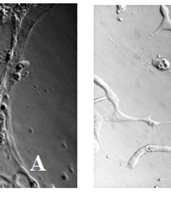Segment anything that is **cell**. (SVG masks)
Wrapping results in <instances>:
<instances>
[{
  "label": "cell",
  "mask_w": 171,
  "mask_h": 202,
  "mask_svg": "<svg viewBox=\"0 0 171 202\" xmlns=\"http://www.w3.org/2000/svg\"><path fill=\"white\" fill-rule=\"evenodd\" d=\"M153 152H171V147L169 146H159V145H146L139 149L135 153L133 156L132 157L129 162H128V167L129 168H133L135 165L137 164L138 159L140 157L146 154V153H153Z\"/></svg>",
  "instance_id": "obj_1"
},
{
  "label": "cell",
  "mask_w": 171,
  "mask_h": 202,
  "mask_svg": "<svg viewBox=\"0 0 171 202\" xmlns=\"http://www.w3.org/2000/svg\"><path fill=\"white\" fill-rule=\"evenodd\" d=\"M160 11H161V13L162 15V17H163V19H162V22H161L160 27H158L157 30L155 31L154 33L151 34V36H150V38L162 30L171 31V21L170 19V17H169V10H168L167 7L164 6V5H161V7H160Z\"/></svg>",
  "instance_id": "obj_2"
},
{
  "label": "cell",
  "mask_w": 171,
  "mask_h": 202,
  "mask_svg": "<svg viewBox=\"0 0 171 202\" xmlns=\"http://www.w3.org/2000/svg\"><path fill=\"white\" fill-rule=\"evenodd\" d=\"M152 65H154L155 68H157L159 70H161V71H165V70H168L170 67V64L169 63V61L164 59H160V58H157L152 61Z\"/></svg>",
  "instance_id": "obj_3"
},
{
  "label": "cell",
  "mask_w": 171,
  "mask_h": 202,
  "mask_svg": "<svg viewBox=\"0 0 171 202\" xmlns=\"http://www.w3.org/2000/svg\"><path fill=\"white\" fill-rule=\"evenodd\" d=\"M35 167L39 168V170H41V171H44V170H45V168H44V167H43V165H42V162H40V159H39V156H37V158H36V162H35V163H34V165H33L31 170H32Z\"/></svg>",
  "instance_id": "obj_4"
}]
</instances>
